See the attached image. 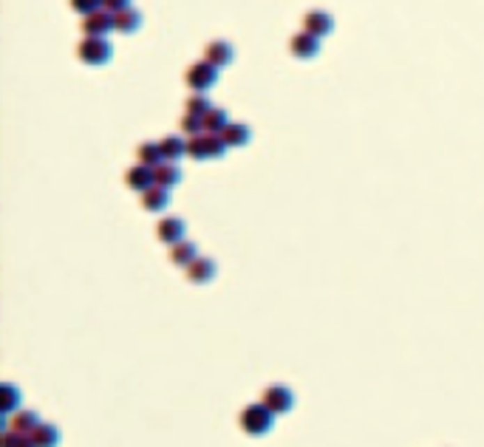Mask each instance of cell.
I'll return each mask as SVG.
<instances>
[{"label":"cell","mask_w":484,"mask_h":447,"mask_svg":"<svg viewBox=\"0 0 484 447\" xmlns=\"http://www.w3.org/2000/svg\"><path fill=\"white\" fill-rule=\"evenodd\" d=\"M238 422H241V430L249 433V436H267V433L272 430L275 414L260 402V405H247V408L241 411Z\"/></svg>","instance_id":"cell-1"},{"label":"cell","mask_w":484,"mask_h":447,"mask_svg":"<svg viewBox=\"0 0 484 447\" xmlns=\"http://www.w3.org/2000/svg\"><path fill=\"white\" fill-rule=\"evenodd\" d=\"M114 49H111V42L105 37H91V34H85L79 40V46H77V57L85 63V65H105L111 60Z\"/></svg>","instance_id":"cell-2"},{"label":"cell","mask_w":484,"mask_h":447,"mask_svg":"<svg viewBox=\"0 0 484 447\" xmlns=\"http://www.w3.org/2000/svg\"><path fill=\"white\" fill-rule=\"evenodd\" d=\"M215 79H218V68L210 60H198L185 71V82L193 91H207V88L215 85Z\"/></svg>","instance_id":"cell-3"},{"label":"cell","mask_w":484,"mask_h":447,"mask_svg":"<svg viewBox=\"0 0 484 447\" xmlns=\"http://www.w3.org/2000/svg\"><path fill=\"white\" fill-rule=\"evenodd\" d=\"M260 402H263V405H267L275 416H281V414H289V411L295 408V393H292L286 385H270V388H263Z\"/></svg>","instance_id":"cell-4"},{"label":"cell","mask_w":484,"mask_h":447,"mask_svg":"<svg viewBox=\"0 0 484 447\" xmlns=\"http://www.w3.org/2000/svg\"><path fill=\"white\" fill-rule=\"evenodd\" d=\"M82 34H91V37H105L108 31H114V12L108 9H94L82 15V23H79Z\"/></svg>","instance_id":"cell-5"},{"label":"cell","mask_w":484,"mask_h":447,"mask_svg":"<svg viewBox=\"0 0 484 447\" xmlns=\"http://www.w3.org/2000/svg\"><path fill=\"white\" fill-rule=\"evenodd\" d=\"M289 52H292L297 60H312V57L320 54V37L303 29V31L292 34V40H289Z\"/></svg>","instance_id":"cell-6"},{"label":"cell","mask_w":484,"mask_h":447,"mask_svg":"<svg viewBox=\"0 0 484 447\" xmlns=\"http://www.w3.org/2000/svg\"><path fill=\"white\" fill-rule=\"evenodd\" d=\"M185 275L190 283H210L215 278V260L207 255H198L185 266Z\"/></svg>","instance_id":"cell-7"},{"label":"cell","mask_w":484,"mask_h":447,"mask_svg":"<svg viewBox=\"0 0 484 447\" xmlns=\"http://www.w3.org/2000/svg\"><path fill=\"white\" fill-rule=\"evenodd\" d=\"M185 233H187V227H185V221L182 218H175V215H167V218H159V224H156V238L162 241V244H175V241H182L185 238Z\"/></svg>","instance_id":"cell-8"},{"label":"cell","mask_w":484,"mask_h":447,"mask_svg":"<svg viewBox=\"0 0 484 447\" xmlns=\"http://www.w3.org/2000/svg\"><path fill=\"white\" fill-rule=\"evenodd\" d=\"M153 182H156V178H153V167L145 164V162H136L134 167H127V173H125V185L130 190H136V193L148 190Z\"/></svg>","instance_id":"cell-9"},{"label":"cell","mask_w":484,"mask_h":447,"mask_svg":"<svg viewBox=\"0 0 484 447\" xmlns=\"http://www.w3.org/2000/svg\"><path fill=\"white\" fill-rule=\"evenodd\" d=\"M303 29L312 31V34H318V37H326V34H331V29H334V17H331L326 9H309V12L303 15Z\"/></svg>","instance_id":"cell-10"},{"label":"cell","mask_w":484,"mask_h":447,"mask_svg":"<svg viewBox=\"0 0 484 447\" xmlns=\"http://www.w3.org/2000/svg\"><path fill=\"white\" fill-rule=\"evenodd\" d=\"M233 57H235V52H233V46L227 40H212V42H207V46H204V60H210L215 68L230 65Z\"/></svg>","instance_id":"cell-11"},{"label":"cell","mask_w":484,"mask_h":447,"mask_svg":"<svg viewBox=\"0 0 484 447\" xmlns=\"http://www.w3.org/2000/svg\"><path fill=\"white\" fill-rule=\"evenodd\" d=\"M153 178H156V185H162V187H175L182 182V167H175V162L173 159H162L156 167H153Z\"/></svg>","instance_id":"cell-12"},{"label":"cell","mask_w":484,"mask_h":447,"mask_svg":"<svg viewBox=\"0 0 484 447\" xmlns=\"http://www.w3.org/2000/svg\"><path fill=\"white\" fill-rule=\"evenodd\" d=\"M139 26H142V12H139V9L125 6V9L114 12V29H116L119 34H134Z\"/></svg>","instance_id":"cell-13"},{"label":"cell","mask_w":484,"mask_h":447,"mask_svg":"<svg viewBox=\"0 0 484 447\" xmlns=\"http://www.w3.org/2000/svg\"><path fill=\"white\" fill-rule=\"evenodd\" d=\"M139 196H142V207H145L148 212H162V210L170 204L167 187H162V185H156V182H153L148 190H142Z\"/></svg>","instance_id":"cell-14"},{"label":"cell","mask_w":484,"mask_h":447,"mask_svg":"<svg viewBox=\"0 0 484 447\" xmlns=\"http://www.w3.org/2000/svg\"><path fill=\"white\" fill-rule=\"evenodd\" d=\"M170 263L173 266H187L193 258H198V249H196V244L193 241H187V238H182V241H175V244H170Z\"/></svg>","instance_id":"cell-15"},{"label":"cell","mask_w":484,"mask_h":447,"mask_svg":"<svg viewBox=\"0 0 484 447\" xmlns=\"http://www.w3.org/2000/svg\"><path fill=\"white\" fill-rule=\"evenodd\" d=\"M221 136H224V142H227L230 148H244V145H249L252 133H249V127H247L244 122H230V125L221 130Z\"/></svg>","instance_id":"cell-16"},{"label":"cell","mask_w":484,"mask_h":447,"mask_svg":"<svg viewBox=\"0 0 484 447\" xmlns=\"http://www.w3.org/2000/svg\"><path fill=\"white\" fill-rule=\"evenodd\" d=\"M20 405V388L12 385V382H3L0 385V414L3 416H12Z\"/></svg>","instance_id":"cell-17"},{"label":"cell","mask_w":484,"mask_h":447,"mask_svg":"<svg viewBox=\"0 0 484 447\" xmlns=\"http://www.w3.org/2000/svg\"><path fill=\"white\" fill-rule=\"evenodd\" d=\"M29 441H31V444H37V447L57 444V441H60V430H57L54 425H49V422H46V425L40 422V425H37V428L29 433Z\"/></svg>","instance_id":"cell-18"},{"label":"cell","mask_w":484,"mask_h":447,"mask_svg":"<svg viewBox=\"0 0 484 447\" xmlns=\"http://www.w3.org/2000/svg\"><path fill=\"white\" fill-rule=\"evenodd\" d=\"M201 119H204V133H221L230 125V116L224 108H210Z\"/></svg>","instance_id":"cell-19"},{"label":"cell","mask_w":484,"mask_h":447,"mask_svg":"<svg viewBox=\"0 0 484 447\" xmlns=\"http://www.w3.org/2000/svg\"><path fill=\"white\" fill-rule=\"evenodd\" d=\"M37 425H40L37 414H34V411H20V408H17L15 414H12V422H9V428H12V430H17V433H26V436H29V433H31V430H34Z\"/></svg>","instance_id":"cell-20"},{"label":"cell","mask_w":484,"mask_h":447,"mask_svg":"<svg viewBox=\"0 0 484 447\" xmlns=\"http://www.w3.org/2000/svg\"><path fill=\"white\" fill-rule=\"evenodd\" d=\"M162 156L164 159H182V156H187V139H182V136H164L162 142Z\"/></svg>","instance_id":"cell-21"},{"label":"cell","mask_w":484,"mask_h":447,"mask_svg":"<svg viewBox=\"0 0 484 447\" xmlns=\"http://www.w3.org/2000/svg\"><path fill=\"white\" fill-rule=\"evenodd\" d=\"M162 159L164 156H162V145L159 142H142V145H136V162H145V164L156 167Z\"/></svg>","instance_id":"cell-22"},{"label":"cell","mask_w":484,"mask_h":447,"mask_svg":"<svg viewBox=\"0 0 484 447\" xmlns=\"http://www.w3.org/2000/svg\"><path fill=\"white\" fill-rule=\"evenodd\" d=\"M179 130L187 133V136H198V133H204V119H201L198 113L185 111L182 119H179Z\"/></svg>","instance_id":"cell-23"},{"label":"cell","mask_w":484,"mask_h":447,"mask_svg":"<svg viewBox=\"0 0 484 447\" xmlns=\"http://www.w3.org/2000/svg\"><path fill=\"white\" fill-rule=\"evenodd\" d=\"M207 136V159H221L224 153H227V142H224V136L221 133H204Z\"/></svg>","instance_id":"cell-24"},{"label":"cell","mask_w":484,"mask_h":447,"mask_svg":"<svg viewBox=\"0 0 484 447\" xmlns=\"http://www.w3.org/2000/svg\"><path fill=\"white\" fill-rule=\"evenodd\" d=\"M187 159L193 162H204L207 159V136H187Z\"/></svg>","instance_id":"cell-25"},{"label":"cell","mask_w":484,"mask_h":447,"mask_svg":"<svg viewBox=\"0 0 484 447\" xmlns=\"http://www.w3.org/2000/svg\"><path fill=\"white\" fill-rule=\"evenodd\" d=\"M210 108H212V105H210V100H207V94H204V91H193V94L187 97V102H185V111L198 113V116H204Z\"/></svg>","instance_id":"cell-26"},{"label":"cell","mask_w":484,"mask_h":447,"mask_svg":"<svg viewBox=\"0 0 484 447\" xmlns=\"http://www.w3.org/2000/svg\"><path fill=\"white\" fill-rule=\"evenodd\" d=\"M0 444H6V447H23V444H31L26 433H17V430H6L3 436H0Z\"/></svg>","instance_id":"cell-27"},{"label":"cell","mask_w":484,"mask_h":447,"mask_svg":"<svg viewBox=\"0 0 484 447\" xmlns=\"http://www.w3.org/2000/svg\"><path fill=\"white\" fill-rule=\"evenodd\" d=\"M68 6L79 15H88V12H94V9H102V0H68Z\"/></svg>","instance_id":"cell-28"},{"label":"cell","mask_w":484,"mask_h":447,"mask_svg":"<svg viewBox=\"0 0 484 447\" xmlns=\"http://www.w3.org/2000/svg\"><path fill=\"white\" fill-rule=\"evenodd\" d=\"M125 6H130V0H102V9H108V12H119Z\"/></svg>","instance_id":"cell-29"}]
</instances>
